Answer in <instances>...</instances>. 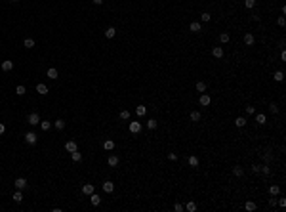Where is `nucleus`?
Returning <instances> with one entry per match:
<instances>
[{
    "instance_id": "1",
    "label": "nucleus",
    "mask_w": 286,
    "mask_h": 212,
    "mask_svg": "<svg viewBox=\"0 0 286 212\" xmlns=\"http://www.w3.org/2000/svg\"><path fill=\"white\" fill-rule=\"evenodd\" d=\"M128 128H130V132H132V134H139L143 126H141V122L133 121V122H130V126H128Z\"/></svg>"
},
{
    "instance_id": "2",
    "label": "nucleus",
    "mask_w": 286,
    "mask_h": 212,
    "mask_svg": "<svg viewBox=\"0 0 286 212\" xmlns=\"http://www.w3.org/2000/svg\"><path fill=\"white\" fill-rule=\"evenodd\" d=\"M27 122H29L31 126H34V124H40V117H38V113H31V115L27 117Z\"/></svg>"
},
{
    "instance_id": "3",
    "label": "nucleus",
    "mask_w": 286,
    "mask_h": 212,
    "mask_svg": "<svg viewBox=\"0 0 286 212\" xmlns=\"http://www.w3.org/2000/svg\"><path fill=\"white\" fill-rule=\"evenodd\" d=\"M36 138L38 136L34 134V132H27L25 134V141L29 143V145H34V143H36Z\"/></svg>"
},
{
    "instance_id": "4",
    "label": "nucleus",
    "mask_w": 286,
    "mask_h": 212,
    "mask_svg": "<svg viewBox=\"0 0 286 212\" xmlns=\"http://www.w3.org/2000/svg\"><path fill=\"white\" fill-rule=\"evenodd\" d=\"M212 56H214L216 59H221V58H223V48H219V46H214V48H212Z\"/></svg>"
},
{
    "instance_id": "5",
    "label": "nucleus",
    "mask_w": 286,
    "mask_h": 212,
    "mask_svg": "<svg viewBox=\"0 0 286 212\" xmlns=\"http://www.w3.org/2000/svg\"><path fill=\"white\" fill-rule=\"evenodd\" d=\"M210 101H212V97H210L208 94H202V96L198 97V103H200V105H204V107H206V105H210Z\"/></svg>"
},
{
    "instance_id": "6",
    "label": "nucleus",
    "mask_w": 286,
    "mask_h": 212,
    "mask_svg": "<svg viewBox=\"0 0 286 212\" xmlns=\"http://www.w3.org/2000/svg\"><path fill=\"white\" fill-rule=\"evenodd\" d=\"M94 189H95L94 184H84V186H82V193H84V195H92Z\"/></svg>"
},
{
    "instance_id": "7",
    "label": "nucleus",
    "mask_w": 286,
    "mask_h": 212,
    "mask_svg": "<svg viewBox=\"0 0 286 212\" xmlns=\"http://www.w3.org/2000/svg\"><path fill=\"white\" fill-rule=\"evenodd\" d=\"M103 191L105 193H113L114 191V184L113 182H103Z\"/></svg>"
},
{
    "instance_id": "8",
    "label": "nucleus",
    "mask_w": 286,
    "mask_h": 212,
    "mask_svg": "<svg viewBox=\"0 0 286 212\" xmlns=\"http://www.w3.org/2000/svg\"><path fill=\"white\" fill-rule=\"evenodd\" d=\"M36 92L40 94V96H46L50 90H48V86H46V84H36Z\"/></svg>"
},
{
    "instance_id": "9",
    "label": "nucleus",
    "mask_w": 286,
    "mask_h": 212,
    "mask_svg": "<svg viewBox=\"0 0 286 212\" xmlns=\"http://www.w3.org/2000/svg\"><path fill=\"white\" fill-rule=\"evenodd\" d=\"M254 42H256L254 34H250V32H246V34H244V44H246V46H252Z\"/></svg>"
},
{
    "instance_id": "10",
    "label": "nucleus",
    "mask_w": 286,
    "mask_h": 212,
    "mask_svg": "<svg viewBox=\"0 0 286 212\" xmlns=\"http://www.w3.org/2000/svg\"><path fill=\"white\" fill-rule=\"evenodd\" d=\"M189 29H191V32H200V31H202V27H200L198 21H193V23L189 25Z\"/></svg>"
},
{
    "instance_id": "11",
    "label": "nucleus",
    "mask_w": 286,
    "mask_h": 212,
    "mask_svg": "<svg viewBox=\"0 0 286 212\" xmlns=\"http://www.w3.org/2000/svg\"><path fill=\"white\" fill-rule=\"evenodd\" d=\"M103 149H105V151H113L114 149V141L113 140H105L103 141Z\"/></svg>"
},
{
    "instance_id": "12",
    "label": "nucleus",
    "mask_w": 286,
    "mask_h": 212,
    "mask_svg": "<svg viewBox=\"0 0 286 212\" xmlns=\"http://www.w3.org/2000/svg\"><path fill=\"white\" fill-rule=\"evenodd\" d=\"M2 71H12L13 69V61H10V59H6V61H2Z\"/></svg>"
},
{
    "instance_id": "13",
    "label": "nucleus",
    "mask_w": 286,
    "mask_h": 212,
    "mask_svg": "<svg viewBox=\"0 0 286 212\" xmlns=\"http://www.w3.org/2000/svg\"><path fill=\"white\" fill-rule=\"evenodd\" d=\"M15 187H17V189H25V187H27V180H25V178H17V180H15Z\"/></svg>"
},
{
    "instance_id": "14",
    "label": "nucleus",
    "mask_w": 286,
    "mask_h": 212,
    "mask_svg": "<svg viewBox=\"0 0 286 212\" xmlns=\"http://www.w3.org/2000/svg\"><path fill=\"white\" fill-rule=\"evenodd\" d=\"M107 164L109 166H116V164H118V157H116V155H109Z\"/></svg>"
},
{
    "instance_id": "15",
    "label": "nucleus",
    "mask_w": 286,
    "mask_h": 212,
    "mask_svg": "<svg viewBox=\"0 0 286 212\" xmlns=\"http://www.w3.org/2000/svg\"><path fill=\"white\" fill-rule=\"evenodd\" d=\"M65 149H67L69 153L76 151V141H73V140H71V141H67V143H65Z\"/></svg>"
},
{
    "instance_id": "16",
    "label": "nucleus",
    "mask_w": 286,
    "mask_h": 212,
    "mask_svg": "<svg viewBox=\"0 0 286 212\" xmlns=\"http://www.w3.org/2000/svg\"><path fill=\"white\" fill-rule=\"evenodd\" d=\"M244 208H246L248 212H254L256 208H258V206H256V203H254V201H246V203H244Z\"/></svg>"
},
{
    "instance_id": "17",
    "label": "nucleus",
    "mask_w": 286,
    "mask_h": 212,
    "mask_svg": "<svg viewBox=\"0 0 286 212\" xmlns=\"http://www.w3.org/2000/svg\"><path fill=\"white\" fill-rule=\"evenodd\" d=\"M269 193H271L273 197H277V195H279V193H280V187L277 186V184H273V186L269 187Z\"/></svg>"
},
{
    "instance_id": "18",
    "label": "nucleus",
    "mask_w": 286,
    "mask_h": 212,
    "mask_svg": "<svg viewBox=\"0 0 286 212\" xmlns=\"http://www.w3.org/2000/svg\"><path fill=\"white\" fill-rule=\"evenodd\" d=\"M233 174H235L236 178H242V176H244V168H242V166H235V168H233Z\"/></svg>"
},
{
    "instance_id": "19",
    "label": "nucleus",
    "mask_w": 286,
    "mask_h": 212,
    "mask_svg": "<svg viewBox=\"0 0 286 212\" xmlns=\"http://www.w3.org/2000/svg\"><path fill=\"white\" fill-rule=\"evenodd\" d=\"M71 159H73V161H75V162H80V161H82V155L78 153V149H76V151H73V153H71Z\"/></svg>"
},
{
    "instance_id": "20",
    "label": "nucleus",
    "mask_w": 286,
    "mask_h": 212,
    "mask_svg": "<svg viewBox=\"0 0 286 212\" xmlns=\"http://www.w3.org/2000/svg\"><path fill=\"white\" fill-rule=\"evenodd\" d=\"M235 126H236V128H242V126H246V119H244V117H238V119L235 121Z\"/></svg>"
},
{
    "instance_id": "21",
    "label": "nucleus",
    "mask_w": 286,
    "mask_h": 212,
    "mask_svg": "<svg viewBox=\"0 0 286 212\" xmlns=\"http://www.w3.org/2000/svg\"><path fill=\"white\" fill-rule=\"evenodd\" d=\"M135 113H137V117H143L147 113V107L145 105H137V107H135Z\"/></svg>"
},
{
    "instance_id": "22",
    "label": "nucleus",
    "mask_w": 286,
    "mask_h": 212,
    "mask_svg": "<svg viewBox=\"0 0 286 212\" xmlns=\"http://www.w3.org/2000/svg\"><path fill=\"white\" fill-rule=\"evenodd\" d=\"M57 75H59V73H57V69H54V67H52V69H48V78L55 80V78H57Z\"/></svg>"
},
{
    "instance_id": "23",
    "label": "nucleus",
    "mask_w": 286,
    "mask_h": 212,
    "mask_svg": "<svg viewBox=\"0 0 286 212\" xmlns=\"http://www.w3.org/2000/svg\"><path fill=\"white\" fill-rule=\"evenodd\" d=\"M13 201H15V203H21V201H23V193H21V189H17V191L13 193Z\"/></svg>"
},
{
    "instance_id": "24",
    "label": "nucleus",
    "mask_w": 286,
    "mask_h": 212,
    "mask_svg": "<svg viewBox=\"0 0 286 212\" xmlns=\"http://www.w3.org/2000/svg\"><path fill=\"white\" fill-rule=\"evenodd\" d=\"M90 201H92V205H94V206H97L99 203H101V197H99V195H95V193H92V199H90Z\"/></svg>"
},
{
    "instance_id": "25",
    "label": "nucleus",
    "mask_w": 286,
    "mask_h": 212,
    "mask_svg": "<svg viewBox=\"0 0 286 212\" xmlns=\"http://www.w3.org/2000/svg\"><path fill=\"white\" fill-rule=\"evenodd\" d=\"M114 34H116V29H114V27H109L107 31H105V36H107V38H113Z\"/></svg>"
},
{
    "instance_id": "26",
    "label": "nucleus",
    "mask_w": 286,
    "mask_h": 212,
    "mask_svg": "<svg viewBox=\"0 0 286 212\" xmlns=\"http://www.w3.org/2000/svg\"><path fill=\"white\" fill-rule=\"evenodd\" d=\"M40 128L44 130V132H46V130H50L52 128V122L50 121H40Z\"/></svg>"
},
{
    "instance_id": "27",
    "label": "nucleus",
    "mask_w": 286,
    "mask_h": 212,
    "mask_svg": "<svg viewBox=\"0 0 286 212\" xmlns=\"http://www.w3.org/2000/svg\"><path fill=\"white\" fill-rule=\"evenodd\" d=\"M157 124H159V122L155 121V119H149V121H147V128H149V130H155V128H157Z\"/></svg>"
},
{
    "instance_id": "28",
    "label": "nucleus",
    "mask_w": 286,
    "mask_h": 212,
    "mask_svg": "<svg viewBox=\"0 0 286 212\" xmlns=\"http://www.w3.org/2000/svg\"><path fill=\"white\" fill-rule=\"evenodd\" d=\"M189 166H198V157L191 155V157H189Z\"/></svg>"
},
{
    "instance_id": "29",
    "label": "nucleus",
    "mask_w": 286,
    "mask_h": 212,
    "mask_svg": "<svg viewBox=\"0 0 286 212\" xmlns=\"http://www.w3.org/2000/svg\"><path fill=\"white\" fill-rule=\"evenodd\" d=\"M256 122H258V124H265V115H263V113H258V115H256Z\"/></svg>"
},
{
    "instance_id": "30",
    "label": "nucleus",
    "mask_w": 286,
    "mask_h": 212,
    "mask_svg": "<svg viewBox=\"0 0 286 212\" xmlns=\"http://www.w3.org/2000/svg\"><path fill=\"white\" fill-rule=\"evenodd\" d=\"M54 126H55L57 130H63V128H65V121H61V119H57V121L54 122Z\"/></svg>"
},
{
    "instance_id": "31",
    "label": "nucleus",
    "mask_w": 286,
    "mask_h": 212,
    "mask_svg": "<svg viewBox=\"0 0 286 212\" xmlns=\"http://www.w3.org/2000/svg\"><path fill=\"white\" fill-rule=\"evenodd\" d=\"M273 77H275V80H277V82H280V80L284 78V73H282V71H275Z\"/></svg>"
},
{
    "instance_id": "32",
    "label": "nucleus",
    "mask_w": 286,
    "mask_h": 212,
    "mask_svg": "<svg viewBox=\"0 0 286 212\" xmlns=\"http://www.w3.org/2000/svg\"><path fill=\"white\" fill-rule=\"evenodd\" d=\"M23 46H25V48H29V50H31V48H34V40H32V38H25V42H23Z\"/></svg>"
},
{
    "instance_id": "33",
    "label": "nucleus",
    "mask_w": 286,
    "mask_h": 212,
    "mask_svg": "<svg viewBox=\"0 0 286 212\" xmlns=\"http://www.w3.org/2000/svg\"><path fill=\"white\" fill-rule=\"evenodd\" d=\"M191 121L198 122V121H200V113H198V111H193V113H191Z\"/></svg>"
},
{
    "instance_id": "34",
    "label": "nucleus",
    "mask_w": 286,
    "mask_h": 212,
    "mask_svg": "<svg viewBox=\"0 0 286 212\" xmlns=\"http://www.w3.org/2000/svg\"><path fill=\"white\" fill-rule=\"evenodd\" d=\"M254 6H256V0H244V8H248V10H252Z\"/></svg>"
},
{
    "instance_id": "35",
    "label": "nucleus",
    "mask_w": 286,
    "mask_h": 212,
    "mask_svg": "<svg viewBox=\"0 0 286 212\" xmlns=\"http://www.w3.org/2000/svg\"><path fill=\"white\" fill-rule=\"evenodd\" d=\"M185 208H187L189 212H195V210H197V203H193V201H191V203H187V206H185Z\"/></svg>"
},
{
    "instance_id": "36",
    "label": "nucleus",
    "mask_w": 286,
    "mask_h": 212,
    "mask_svg": "<svg viewBox=\"0 0 286 212\" xmlns=\"http://www.w3.org/2000/svg\"><path fill=\"white\" fill-rule=\"evenodd\" d=\"M219 42H223V44L229 42V32H221V34H219Z\"/></svg>"
},
{
    "instance_id": "37",
    "label": "nucleus",
    "mask_w": 286,
    "mask_h": 212,
    "mask_svg": "<svg viewBox=\"0 0 286 212\" xmlns=\"http://www.w3.org/2000/svg\"><path fill=\"white\" fill-rule=\"evenodd\" d=\"M195 88H197V92H204V90H206V84H204V82H197V84H195Z\"/></svg>"
},
{
    "instance_id": "38",
    "label": "nucleus",
    "mask_w": 286,
    "mask_h": 212,
    "mask_svg": "<svg viewBox=\"0 0 286 212\" xmlns=\"http://www.w3.org/2000/svg\"><path fill=\"white\" fill-rule=\"evenodd\" d=\"M25 86H21V84H19V86H17V88H15V94H17V96H23V94H25Z\"/></svg>"
},
{
    "instance_id": "39",
    "label": "nucleus",
    "mask_w": 286,
    "mask_h": 212,
    "mask_svg": "<svg viewBox=\"0 0 286 212\" xmlns=\"http://www.w3.org/2000/svg\"><path fill=\"white\" fill-rule=\"evenodd\" d=\"M200 19H202V21H204V23H208V21H210V19H212V15H210V13H208V12H204V13H202V15H200Z\"/></svg>"
},
{
    "instance_id": "40",
    "label": "nucleus",
    "mask_w": 286,
    "mask_h": 212,
    "mask_svg": "<svg viewBox=\"0 0 286 212\" xmlns=\"http://www.w3.org/2000/svg\"><path fill=\"white\" fill-rule=\"evenodd\" d=\"M120 119L122 121H128V119H130V111H126V109L120 111Z\"/></svg>"
},
{
    "instance_id": "41",
    "label": "nucleus",
    "mask_w": 286,
    "mask_h": 212,
    "mask_svg": "<svg viewBox=\"0 0 286 212\" xmlns=\"http://www.w3.org/2000/svg\"><path fill=\"white\" fill-rule=\"evenodd\" d=\"M174 210H176V212H181V210H183V205H181V203H176Z\"/></svg>"
},
{
    "instance_id": "42",
    "label": "nucleus",
    "mask_w": 286,
    "mask_h": 212,
    "mask_svg": "<svg viewBox=\"0 0 286 212\" xmlns=\"http://www.w3.org/2000/svg\"><path fill=\"white\" fill-rule=\"evenodd\" d=\"M261 172L263 174H271V168L267 166V164H263V166H261Z\"/></svg>"
},
{
    "instance_id": "43",
    "label": "nucleus",
    "mask_w": 286,
    "mask_h": 212,
    "mask_svg": "<svg viewBox=\"0 0 286 212\" xmlns=\"http://www.w3.org/2000/svg\"><path fill=\"white\" fill-rule=\"evenodd\" d=\"M263 159H265V161L269 162V161H273V155H271V153H269V151H267V153L263 155Z\"/></svg>"
},
{
    "instance_id": "44",
    "label": "nucleus",
    "mask_w": 286,
    "mask_h": 212,
    "mask_svg": "<svg viewBox=\"0 0 286 212\" xmlns=\"http://www.w3.org/2000/svg\"><path fill=\"white\" fill-rule=\"evenodd\" d=\"M286 25V19L284 17H279V27H284Z\"/></svg>"
},
{
    "instance_id": "45",
    "label": "nucleus",
    "mask_w": 286,
    "mask_h": 212,
    "mask_svg": "<svg viewBox=\"0 0 286 212\" xmlns=\"http://www.w3.org/2000/svg\"><path fill=\"white\" fill-rule=\"evenodd\" d=\"M168 159H170V161H176V159H178V155H176V153H168Z\"/></svg>"
},
{
    "instance_id": "46",
    "label": "nucleus",
    "mask_w": 286,
    "mask_h": 212,
    "mask_svg": "<svg viewBox=\"0 0 286 212\" xmlns=\"http://www.w3.org/2000/svg\"><path fill=\"white\" fill-rule=\"evenodd\" d=\"M269 109H271V113H277V111H279V107H277L275 103H271V107H269Z\"/></svg>"
},
{
    "instance_id": "47",
    "label": "nucleus",
    "mask_w": 286,
    "mask_h": 212,
    "mask_svg": "<svg viewBox=\"0 0 286 212\" xmlns=\"http://www.w3.org/2000/svg\"><path fill=\"white\" fill-rule=\"evenodd\" d=\"M246 113H248V115H254L256 109H254V107H246Z\"/></svg>"
},
{
    "instance_id": "48",
    "label": "nucleus",
    "mask_w": 286,
    "mask_h": 212,
    "mask_svg": "<svg viewBox=\"0 0 286 212\" xmlns=\"http://www.w3.org/2000/svg\"><path fill=\"white\" fill-rule=\"evenodd\" d=\"M4 132H6V124H2V122H0V136L4 134Z\"/></svg>"
},
{
    "instance_id": "49",
    "label": "nucleus",
    "mask_w": 286,
    "mask_h": 212,
    "mask_svg": "<svg viewBox=\"0 0 286 212\" xmlns=\"http://www.w3.org/2000/svg\"><path fill=\"white\" fill-rule=\"evenodd\" d=\"M252 170H254V172L258 174V172H261V166H258V164H254V166H252Z\"/></svg>"
},
{
    "instance_id": "50",
    "label": "nucleus",
    "mask_w": 286,
    "mask_h": 212,
    "mask_svg": "<svg viewBox=\"0 0 286 212\" xmlns=\"http://www.w3.org/2000/svg\"><path fill=\"white\" fill-rule=\"evenodd\" d=\"M279 205L280 206H286V199H284V197H280V199H279Z\"/></svg>"
},
{
    "instance_id": "51",
    "label": "nucleus",
    "mask_w": 286,
    "mask_h": 212,
    "mask_svg": "<svg viewBox=\"0 0 286 212\" xmlns=\"http://www.w3.org/2000/svg\"><path fill=\"white\" fill-rule=\"evenodd\" d=\"M275 205H277V199H275V197H273V199H269V206H275Z\"/></svg>"
},
{
    "instance_id": "52",
    "label": "nucleus",
    "mask_w": 286,
    "mask_h": 212,
    "mask_svg": "<svg viewBox=\"0 0 286 212\" xmlns=\"http://www.w3.org/2000/svg\"><path fill=\"white\" fill-rule=\"evenodd\" d=\"M94 4H95V6H101V4H103V0H94Z\"/></svg>"
},
{
    "instance_id": "53",
    "label": "nucleus",
    "mask_w": 286,
    "mask_h": 212,
    "mask_svg": "<svg viewBox=\"0 0 286 212\" xmlns=\"http://www.w3.org/2000/svg\"><path fill=\"white\" fill-rule=\"evenodd\" d=\"M13 2H17V0H13Z\"/></svg>"
}]
</instances>
